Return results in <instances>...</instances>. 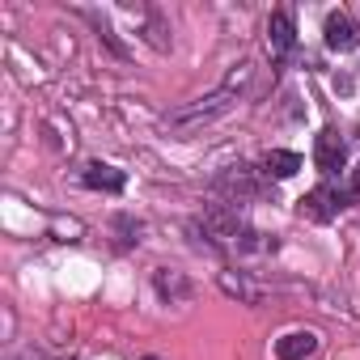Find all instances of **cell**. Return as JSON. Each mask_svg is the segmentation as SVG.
I'll return each instance as SVG.
<instances>
[{"label":"cell","mask_w":360,"mask_h":360,"mask_svg":"<svg viewBox=\"0 0 360 360\" xmlns=\"http://www.w3.org/2000/svg\"><path fill=\"white\" fill-rule=\"evenodd\" d=\"M322 34H326V47L330 51H356L360 47V26L347 13H330L326 26H322Z\"/></svg>","instance_id":"4"},{"label":"cell","mask_w":360,"mask_h":360,"mask_svg":"<svg viewBox=\"0 0 360 360\" xmlns=\"http://www.w3.org/2000/svg\"><path fill=\"white\" fill-rule=\"evenodd\" d=\"M318 352V335L314 330H288L276 339V356L280 360H309Z\"/></svg>","instance_id":"7"},{"label":"cell","mask_w":360,"mask_h":360,"mask_svg":"<svg viewBox=\"0 0 360 360\" xmlns=\"http://www.w3.org/2000/svg\"><path fill=\"white\" fill-rule=\"evenodd\" d=\"M339 212H343V191H339L335 183H318L309 195L297 200V217H305V221H314V225H330Z\"/></svg>","instance_id":"2"},{"label":"cell","mask_w":360,"mask_h":360,"mask_svg":"<svg viewBox=\"0 0 360 360\" xmlns=\"http://www.w3.org/2000/svg\"><path fill=\"white\" fill-rule=\"evenodd\" d=\"M263 169H267L271 178H292V174L301 169V157L288 153V148H271V153L263 157Z\"/></svg>","instance_id":"8"},{"label":"cell","mask_w":360,"mask_h":360,"mask_svg":"<svg viewBox=\"0 0 360 360\" xmlns=\"http://www.w3.org/2000/svg\"><path fill=\"white\" fill-rule=\"evenodd\" d=\"M81 183L85 187H94V191H123V183H127V174L123 169H115V165H106V161H89L85 169H81Z\"/></svg>","instance_id":"6"},{"label":"cell","mask_w":360,"mask_h":360,"mask_svg":"<svg viewBox=\"0 0 360 360\" xmlns=\"http://www.w3.org/2000/svg\"><path fill=\"white\" fill-rule=\"evenodd\" d=\"M144 360H161V356H144Z\"/></svg>","instance_id":"10"},{"label":"cell","mask_w":360,"mask_h":360,"mask_svg":"<svg viewBox=\"0 0 360 360\" xmlns=\"http://www.w3.org/2000/svg\"><path fill=\"white\" fill-rule=\"evenodd\" d=\"M292 43H297V26H292V18H288L284 9H276V13L267 18V51H271L276 60H284V56L292 51Z\"/></svg>","instance_id":"5"},{"label":"cell","mask_w":360,"mask_h":360,"mask_svg":"<svg viewBox=\"0 0 360 360\" xmlns=\"http://www.w3.org/2000/svg\"><path fill=\"white\" fill-rule=\"evenodd\" d=\"M233 102H238V89H233V85H225V89H217V94H208V98H200V102H191V106H183V110L165 115L161 123H165V131L191 136L200 123H212V119L229 115V110H233Z\"/></svg>","instance_id":"1"},{"label":"cell","mask_w":360,"mask_h":360,"mask_svg":"<svg viewBox=\"0 0 360 360\" xmlns=\"http://www.w3.org/2000/svg\"><path fill=\"white\" fill-rule=\"evenodd\" d=\"M352 195H356V200H360V165H356V169H352Z\"/></svg>","instance_id":"9"},{"label":"cell","mask_w":360,"mask_h":360,"mask_svg":"<svg viewBox=\"0 0 360 360\" xmlns=\"http://www.w3.org/2000/svg\"><path fill=\"white\" fill-rule=\"evenodd\" d=\"M343 161H347V140H343L335 127H322V131L314 136V165L330 178V174L343 169Z\"/></svg>","instance_id":"3"}]
</instances>
